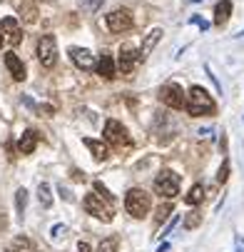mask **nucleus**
Masks as SVG:
<instances>
[{
	"label": "nucleus",
	"instance_id": "nucleus-1",
	"mask_svg": "<svg viewBox=\"0 0 244 252\" xmlns=\"http://www.w3.org/2000/svg\"><path fill=\"white\" fill-rule=\"evenodd\" d=\"M185 110H187L192 118H199V115H212V113L217 110V105H215V100L209 97V93H207L204 88L194 85V88H190V93H187Z\"/></svg>",
	"mask_w": 244,
	"mask_h": 252
},
{
	"label": "nucleus",
	"instance_id": "nucleus-2",
	"mask_svg": "<svg viewBox=\"0 0 244 252\" xmlns=\"http://www.w3.org/2000/svg\"><path fill=\"white\" fill-rule=\"evenodd\" d=\"M152 202H150V195L145 190H139V188H132L127 195H125V210L132 215V218H145V215L150 212Z\"/></svg>",
	"mask_w": 244,
	"mask_h": 252
},
{
	"label": "nucleus",
	"instance_id": "nucleus-3",
	"mask_svg": "<svg viewBox=\"0 0 244 252\" xmlns=\"http://www.w3.org/2000/svg\"><path fill=\"white\" fill-rule=\"evenodd\" d=\"M155 192L164 200H174L180 195V175H174L172 170H162L155 177Z\"/></svg>",
	"mask_w": 244,
	"mask_h": 252
},
{
	"label": "nucleus",
	"instance_id": "nucleus-4",
	"mask_svg": "<svg viewBox=\"0 0 244 252\" xmlns=\"http://www.w3.org/2000/svg\"><path fill=\"white\" fill-rule=\"evenodd\" d=\"M38 60L43 67H55L57 63V40L53 35H43L38 40Z\"/></svg>",
	"mask_w": 244,
	"mask_h": 252
},
{
	"label": "nucleus",
	"instance_id": "nucleus-5",
	"mask_svg": "<svg viewBox=\"0 0 244 252\" xmlns=\"http://www.w3.org/2000/svg\"><path fill=\"white\" fill-rule=\"evenodd\" d=\"M160 100H162L164 105L174 107V110H180V107H185V102H187V95H185L182 85H177V83H164V85L160 88Z\"/></svg>",
	"mask_w": 244,
	"mask_h": 252
},
{
	"label": "nucleus",
	"instance_id": "nucleus-6",
	"mask_svg": "<svg viewBox=\"0 0 244 252\" xmlns=\"http://www.w3.org/2000/svg\"><path fill=\"white\" fill-rule=\"evenodd\" d=\"M82 207L92 215V218H97V220H102V222H110V220H112V207H110L108 202H102L100 195H87V197L82 200Z\"/></svg>",
	"mask_w": 244,
	"mask_h": 252
},
{
	"label": "nucleus",
	"instance_id": "nucleus-7",
	"mask_svg": "<svg viewBox=\"0 0 244 252\" xmlns=\"http://www.w3.org/2000/svg\"><path fill=\"white\" fill-rule=\"evenodd\" d=\"M105 23H108V28L112 32H125V30L132 28V13L127 8H117L110 15H105Z\"/></svg>",
	"mask_w": 244,
	"mask_h": 252
},
{
	"label": "nucleus",
	"instance_id": "nucleus-8",
	"mask_svg": "<svg viewBox=\"0 0 244 252\" xmlns=\"http://www.w3.org/2000/svg\"><path fill=\"white\" fill-rule=\"evenodd\" d=\"M105 140L112 142V145H127V130L122 127V123L117 120H108L105 123Z\"/></svg>",
	"mask_w": 244,
	"mask_h": 252
},
{
	"label": "nucleus",
	"instance_id": "nucleus-9",
	"mask_svg": "<svg viewBox=\"0 0 244 252\" xmlns=\"http://www.w3.org/2000/svg\"><path fill=\"white\" fill-rule=\"evenodd\" d=\"M120 70L122 73H132L135 70V65L139 63V50L137 48H132V45H122L120 48Z\"/></svg>",
	"mask_w": 244,
	"mask_h": 252
},
{
	"label": "nucleus",
	"instance_id": "nucleus-10",
	"mask_svg": "<svg viewBox=\"0 0 244 252\" xmlns=\"http://www.w3.org/2000/svg\"><path fill=\"white\" fill-rule=\"evenodd\" d=\"M70 58H73V63L80 70H92L95 67V60H92L90 50H85V48H70Z\"/></svg>",
	"mask_w": 244,
	"mask_h": 252
},
{
	"label": "nucleus",
	"instance_id": "nucleus-11",
	"mask_svg": "<svg viewBox=\"0 0 244 252\" xmlns=\"http://www.w3.org/2000/svg\"><path fill=\"white\" fill-rule=\"evenodd\" d=\"M3 30H5V40H8L10 45H20L23 30H20V25H18L15 18H5V20H3Z\"/></svg>",
	"mask_w": 244,
	"mask_h": 252
},
{
	"label": "nucleus",
	"instance_id": "nucleus-12",
	"mask_svg": "<svg viewBox=\"0 0 244 252\" xmlns=\"http://www.w3.org/2000/svg\"><path fill=\"white\" fill-rule=\"evenodd\" d=\"M95 70H97V75L108 78V80H110V78H115V60H112V55L102 50V55H100V60H97Z\"/></svg>",
	"mask_w": 244,
	"mask_h": 252
},
{
	"label": "nucleus",
	"instance_id": "nucleus-13",
	"mask_svg": "<svg viewBox=\"0 0 244 252\" xmlns=\"http://www.w3.org/2000/svg\"><path fill=\"white\" fill-rule=\"evenodd\" d=\"M160 38H162V28H155V30H150V32L145 35L142 48H139V60H145V58L155 50V45L160 43Z\"/></svg>",
	"mask_w": 244,
	"mask_h": 252
},
{
	"label": "nucleus",
	"instance_id": "nucleus-14",
	"mask_svg": "<svg viewBox=\"0 0 244 252\" xmlns=\"http://www.w3.org/2000/svg\"><path fill=\"white\" fill-rule=\"evenodd\" d=\"M5 67L10 70V75L15 78V80H25V65H23V60L10 50V53H5Z\"/></svg>",
	"mask_w": 244,
	"mask_h": 252
},
{
	"label": "nucleus",
	"instance_id": "nucleus-15",
	"mask_svg": "<svg viewBox=\"0 0 244 252\" xmlns=\"http://www.w3.org/2000/svg\"><path fill=\"white\" fill-rule=\"evenodd\" d=\"M35 148H38V132H35V130H25L23 137L18 140V150H20V155H30Z\"/></svg>",
	"mask_w": 244,
	"mask_h": 252
},
{
	"label": "nucleus",
	"instance_id": "nucleus-16",
	"mask_svg": "<svg viewBox=\"0 0 244 252\" xmlns=\"http://www.w3.org/2000/svg\"><path fill=\"white\" fill-rule=\"evenodd\" d=\"M82 142H85V148H90V153H92V158H95V160H108V158H110V150H108V145H105L102 140L85 137Z\"/></svg>",
	"mask_w": 244,
	"mask_h": 252
},
{
	"label": "nucleus",
	"instance_id": "nucleus-17",
	"mask_svg": "<svg viewBox=\"0 0 244 252\" xmlns=\"http://www.w3.org/2000/svg\"><path fill=\"white\" fill-rule=\"evenodd\" d=\"M229 15H232V0H219L215 5V25H219V28L227 25Z\"/></svg>",
	"mask_w": 244,
	"mask_h": 252
},
{
	"label": "nucleus",
	"instance_id": "nucleus-18",
	"mask_svg": "<svg viewBox=\"0 0 244 252\" xmlns=\"http://www.w3.org/2000/svg\"><path fill=\"white\" fill-rule=\"evenodd\" d=\"M182 225H185V230H194V227H199V225H202V212H199V210H190Z\"/></svg>",
	"mask_w": 244,
	"mask_h": 252
},
{
	"label": "nucleus",
	"instance_id": "nucleus-19",
	"mask_svg": "<svg viewBox=\"0 0 244 252\" xmlns=\"http://www.w3.org/2000/svg\"><path fill=\"white\" fill-rule=\"evenodd\" d=\"M38 200L43 207H50L53 205V192H50V185L48 183H40L38 185Z\"/></svg>",
	"mask_w": 244,
	"mask_h": 252
},
{
	"label": "nucleus",
	"instance_id": "nucleus-20",
	"mask_svg": "<svg viewBox=\"0 0 244 252\" xmlns=\"http://www.w3.org/2000/svg\"><path fill=\"white\" fill-rule=\"evenodd\" d=\"M202 200H204V188H202V185H194V188L185 195V202H187V205H199Z\"/></svg>",
	"mask_w": 244,
	"mask_h": 252
},
{
	"label": "nucleus",
	"instance_id": "nucleus-21",
	"mask_svg": "<svg viewBox=\"0 0 244 252\" xmlns=\"http://www.w3.org/2000/svg\"><path fill=\"white\" fill-rule=\"evenodd\" d=\"M25 205H27V190L20 188L15 192V207H18V215H20V220H23V215H25Z\"/></svg>",
	"mask_w": 244,
	"mask_h": 252
},
{
	"label": "nucleus",
	"instance_id": "nucleus-22",
	"mask_svg": "<svg viewBox=\"0 0 244 252\" xmlns=\"http://www.w3.org/2000/svg\"><path fill=\"white\" fill-rule=\"evenodd\" d=\"M117 245H120V240H117V237H105V240L100 242L97 252H117Z\"/></svg>",
	"mask_w": 244,
	"mask_h": 252
},
{
	"label": "nucleus",
	"instance_id": "nucleus-23",
	"mask_svg": "<svg viewBox=\"0 0 244 252\" xmlns=\"http://www.w3.org/2000/svg\"><path fill=\"white\" fill-rule=\"evenodd\" d=\"M78 3H80L82 10H87V13H97V10L102 8V0H78Z\"/></svg>",
	"mask_w": 244,
	"mask_h": 252
},
{
	"label": "nucleus",
	"instance_id": "nucleus-24",
	"mask_svg": "<svg viewBox=\"0 0 244 252\" xmlns=\"http://www.w3.org/2000/svg\"><path fill=\"white\" fill-rule=\"evenodd\" d=\"M227 180H229V160H224L222 162V167H219V172H217V183H227Z\"/></svg>",
	"mask_w": 244,
	"mask_h": 252
},
{
	"label": "nucleus",
	"instance_id": "nucleus-25",
	"mask_svg": "<svg viewBox=\"0 0 244 252\" xmlns=\"http://www.w3.org/2000/svg\"><path fill=\"white\" fill-rule=\"evenodd\" d=\"M169 212H172V205H160V207H157V222L167 220V218H169Z\"/></svg>",
	"mask_w": 244,
	"mask_h": 252
},
{
	"label": "nucleus",
	"instance_id": "nucleus-26",
	"mask_svg": "<svg viewBox=\"0 0 244 252\" xmlns=\"http://www.w3.org/2000/svg\"><path fill=\"white\" fill-rule=\"evenodd\" d=\"M65 235H67V227H65V225H55V227L50 230V237H53V240H60V237H65Z\"/></svg>",
	"mask_w": 244,
	"mask_h": 252
},
{
	"label": "nucleus",
	"instance_id": "nucleus-27",
	"mask_svg": "<svg viewBox=\"0 0 244 252\" xmlns=\"http://www.w3.org/2000/svg\"><path fill=\"white\" fill-rule=\"evenodd\" d=\"M95 190H97V192H102L100 197H105V200H112V195L108 192V188H105V185L100 183V180H97V183H95Z\"/></svg>",
	"mask_w": 244,
	"mask_h": 252
},
{
	"label": "nucleus",
	"instance_id": "nucleus-28",
	"mask_svg": "<svg viewBox=\"0 0 244 252\" xmlns=\"http://www.w3.org/2000/svg\"><path fill=\"white\" fill-rule=\"evenodd\" d=\"M190 23H192V25H199L202 30H207V28H209V23H207L204 18H199V15H192V18H190Z\"/></svg>",
	"mask_w": 244,
	"mask_h": 252
},
{
	"label": "nucleus",
	"instance_id": "nucleus-29",
	"mask_svg": "<svg viewBox=\"0 0 244 252\" xmlns=\"http://www.w3.org/2000/svg\"><path fill=\"white\" fill-rule=\"evenodd\" d=\"M57 190H60V195H62V197H65L67 202H73V200H75L73 195H70V190H67V188H62V183H60V188H57Z\"/></svg>",
	"mask_w": 244,
	"mask_h": 252
},
{
	"label": "nucleus",
	"instance_id": "nucleus-30",
	"mask_svg": "<svg viewBox=\"0 0 244 252\" xmlns=\"http://www.w3.org/2000/svg\"><path fill=\"white\" fill-rule=\"evenodd\" d=\"M174 225H177V218H174V220H169V222H167V227L162 230V235H167V232H172V227H174Z\"/></svg>",
	"mask_w": 244,
	"mask_h": 252
},
{
	"label": "nucleus",
	"instance_id": "nucleus-31",
	"mask_svg": "<svg viewBox=\"0 0 244 252\" xmlns=\"http://www.w3.org/2000/svg\"><path fill=\"white\" fill-rule=\"evenodd\" d=\"M78 252H92V250H90L87 242H80V245H78Z\"/></svg>",
	"mask_w": 244,
	"mask_h": 252
},
{
	"label": "nucleus",
	"instance_id": "nucleus-32",
	"mask_svg": "<svg viewBox=\"0 0 244 252\" xmlns=\"http://www.w3.org/2000/svg\"><path fill=\"white\" fill-rule=\"evenodd\" d=\"M8 227V220H5V215H0V232H3Z\"/></svg>",
	"mask_w": 244,
	"mask_h": 252
},
{
	"label": "nucleus",
	"instance_id": "nucleus-33",
	"mask_svg": "<svg viewBox=\"0 0 244 252\" xmlns=\"http://www.w3.org/2000/svg\"><path fill=\"white\" fill-rule=\"evenodd\" d=\"M18 245H20V247H27V245H30V240H25V237H18Z\"/></svg>",
	"mask_w": 244,
	"mask_h": 252
},
{
	"label": "nucleus",
	"instance_id": "nucleus-34",
	"mask_svg": "<svg viewBox=\"0 0 244 252\" xmlns=\"http://www.w3.org/2000/svg\"><path fill=\"white\" fill-rule=\"evenodd\" d=\"M167 250H169V245H167V242H162V245L157 247V252H167Z\"/></svg>",
	"mask_w": 244,
	"mask_h": 252
},
{
	"label": "nucleus",
	"instance_id": "nucleus-35",
	"mask_svg": "<svg viewBox=\"0 0 244 252\" xmlns=\"http://www.w3.org/2000/svg\"><path fill=\"white\" fill-rule=\"evenodd\" d=\"M3 40H5V38H3V32H0V48H3Z\"/></svg>",
	"mask_w": 244,
	"mask_h": 252
},
{
	"label": "nucleus",
	"instance_id": "nucleus-36",
	"mask_svg": "<svg viewBox=\"0 0 244 252\" xmlns=\"http://www.w3.org/2000/svg\"><path fill=\"white\" fill-rule=\"evenodd\" d=\"M8 252H18V250H8Z\"/></svg>",
	"mask_w": 244,
	"mask_h": 252
},
{
	"label": "nucleus",
	"instance_id": "nucleus-37",
	"mask_svg": "<svg viewBox=\"0 0 244 252\" xmlns=\"http://www.w3.org/2000/svg\"><path fill=\"white\" fill-rule=\"evenodd\" d=\"M192 3H199V0H192Z\"/></svg>",
	"mask_w": 244,
	"mask_h": 252
}]
</instances>
